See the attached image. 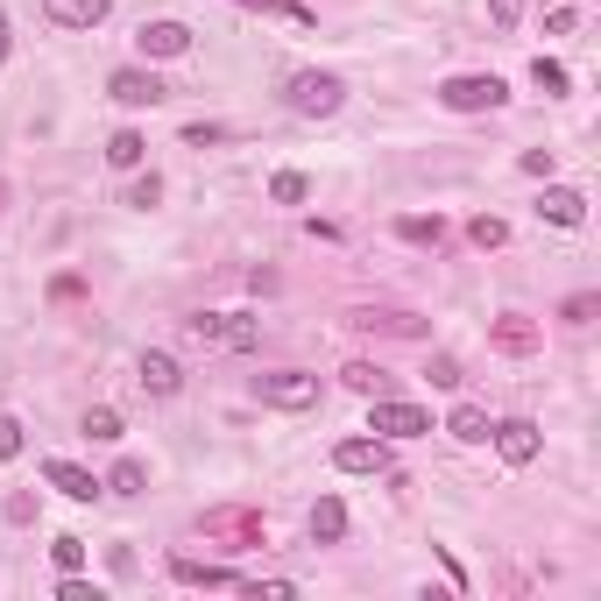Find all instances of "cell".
I'll return each mask as SVG.
<instances>
[{
    "instance_id": "obj_1",
    "label": "cell",
    "mask_w": 601,
    "mask_h": 601,
    "mask_svg": "<svg viewBox=\"0 0 601 601\" xmlns=\"http://www.w3.org/2000/svg\"><path fill=\"white\" fill-rule=\"evenodd\" d=\"M509 99V85L495 79V71H460V79L439 85V107L446 114H495Z\"/></svg>"
},
{
    "instance_id": "obj_2",
    "label": "cell",
    "mask_w": 601,
    "mask_h": 601,
    "mask_svg": "<svg viewBox=\"0 0 601 601\" xmlns=\"http://www.w3.org/2000/svg\"><path fill=\"white\" fill-rule=\"evenodd\" d=\"M199 531L213 538V545L248 552V545H262V509H240V503H227V509H205V517H199Z\"/></svg>"
},
{
    "instance_id": "obj_3",
    "label": "cell",
    "mask_w": 601,
    "mask_h": 601,
    "mask_svg": "<svg viewBox=\"0 0 601 601\" xmlns=\"http://www.w3.org/2000/svg\"><path fill=\"white\" fill-rule=\"evenodd\" d=\"M340 99H347V85H340L333 71H291V107L305 114V120L340 114Z\"/></svg>"
},
{
    "instance_id": "obj_4",
    "label": "cell",
    "mask_w": 601,
    "mask_h": 601,
    "mask_svg": "<svg viewBox=\"0 0 601 601\" xmlns=\"http://www.w3.org/2000/svg\"><path fill=\"white\" fill-rule=\"evenodd\" d=\"M255 397H262V403H276V411H311V403H319V375H305V368L255 375Z\"/></svg>"
},
{
    "instance_id": "obj_5",
    "label": "cell",
    "mask_w": 601,
    "mask_h": 601,
    "mask_svg": "<svg viewBox=\"0 0 601 601\" xmlns=\"http://www.w3.org/2000/svg\"><path fill=\"white\" fill-rule=\"evenodd\" d=\"M191 333H199V340H220V347H234V354L262 347V319H248V311H199V319H191Z\"/></svg>"
},
{
    "instance_id": "obj_6",
    "label": "cell",
    "mask_w": 601,
    "mask_h": 601,
    "mask_svg": "<svg viewBox=\"0 0 601 601\" xmlns=\"http://www.w3.org/2000/svg\"><path fill=\"white\" fill-rule=\"evenodd\" d=\"M368 432H375V439H417V432H432V417L417 411V403L375 397V403H368Z\"/></svg>"
},
{
    "instance_id": "obj_7",
    "label": "cell",
    "mask_w": 601,
    "mask_h": 601,
    "mask_svg": "<svg viewBox=\"0 0 601 601\" xmlns=\"http://www.w3.org/2000/svg\"><path fill=\"white\" fill-rule=\"evenodd\" d=\"M488 439H495V453H503L509 468H531V460H538V446H545L531 417H503V425H488Z\"/></svg>"
},
{
    "instance_id": "obj_8",
    "label": "cell",
    "mask_w": 601,
    "mask_h": 601,
    "mask_svg": "<svg viewBox=\"0 0 601 601\" xmlns=\"http://www.w3.org/2000/svg\"><path fill=\"white\" fill-rule=\"evenodd\" d=\"M333 468L340 474H389V439H340Z\"/></svg>"
},
{
    "instance_id": "obj_9",
    "label": "cell",
    "mask_w": 601,
    "mask_h": 601,
    "mask_svg": "<svg viewBox=\"0 0 601 601\" xmlns=\"http://www.w3.org/2000/svg\"><path fill=\"white\" fill-rule=\"evenodd\" d=\"M107 93L120 99V107H156V99H163V79H156V71H142V64H120L114 79H107Z\"/></svg>"
},
{
    "instance_id": "obj_10",
    "label": "cell",
    "mask_w": 601,
    "mask_h": 601,
    "mask_svg": "<svg viewBox=\"0 0 601 601\" xmlns=\"http://www.w3.org/2000/svg\"><path fill=\"white\" fill-rule=\"evenodd\" d=\"M134 43H142V57H185L191 50V28L185 22H142V28H134Z\"/></svg>"
},
{
    "instance_id": "obj_11",
    "label": "cell",
    "mask_w": 601,
    "mask_h": 601,
    "mask_svg": "<svg viewBox=\"0 0 601 601\" xmlns=\"http://www.w3.org/2000/svg\"><path fill=\"white\" fill-rule=\"evenodd\" d=\"M538 220H552V227H580V220H588V199H580L574 185H545V199H538Z\"/></svg>"
},
{
    "instance_id": "obj_12",
    "label": "cell",
    "mask_w": 601,
    "mask_h": 601,
    "mask_svg": "<svg viewBox=\"0 0 601 601\" xmlns=\"http://www.w3.org/2000/svg\"><path fill=\"white\" fill-rule=\"evenodd\" d=\"M488 340H495V354H538V340H545V333H538V326L531 319H517V311H509V319H495L488 326Z\"/></svg>"
},
{
    "instance_id": "obj_13",
    "label": "cell",
    "mask_w": 601,
    "mask_h": 601,
    "mask_svg": "<svg viewBox=\"0 0 601 601\" xmlns=\"http://www.w3.org/2000/svg\"><path fill=\"white\" fill-rule=\"evenodd\" d=\"M107 8H114V0H43V14H50L57 28H99V22H107Z\"/></svg>"
},
{
    "instance_id": "obj_14",
    "label": "cell",
    "mask_w": 601,
    "mask_h": 601,
    "mask_svg": "<svg viewBox=\"0 0 601 601\" xmlns=\"http://www.w3.org/2000/svg\"><path fill=\"white\" fill-rule=\"evenodd\" d=\"M43 481H50L57 495H71V503H93V495H99V481L85 468H71V460H43Z\"/></svg>"
},
{
    "instance_id": "obj_15",
    "label": "cell",
    "mask_w": 601,
    "mask_h": 601,
    "mask_svg": "<svg viewBox=\"0 0 601 601\" xmlns=\"http://www.w3.org/2000/svg\"><path fill=\"white\" fill-rule=\"evenodd\" d=\"M311 538H319V545H340V538H347V503H340V495H319V503H311Z\"/></svg>"
},
{
    "instance_id": "obj_16",
    "label": "cell",
    "mask_w": 601,
    "mask_h": 601,
    "mask_svg": "<svg viewBox=\"0 0 601 601\" xmlns=\"http://www.w3.org/2000/svg\"><path fill=\"white\" fill-rule=\"evenodd\" d=\"M170 574L185 580V588H248L234 566H199V559H170Z\"/></svg>"
},
{
    "instance_id": "obj_17",
    "label": "cell",
    "mask_w": 601,
    "mask_h": 601,
    "mask_svg": "<svg viewBox=\"0 0 601 601\" xmlns=\"http://www.w3.org/2000/svg\"><path fill=\"white\" fill-rule=\"evenodd\" d=\"M177 382H185V375H177L170 354H142V389L149 397H177Z\"/></svg>"
},
{
    "instance_id": "obj_18",
    "label": "cell",
    "mask_w": 601,
    "mask_h": 601,
    "mask_svg": "<svg viewBox=\"0 0 601 601\" xmlns=\"http://www.w3.org/2000/svg\"><path fill=\"white\" fill-rule=\"evenodd\" d=\"M446 432H453L460 446H481V439H488V411H481V403H460V411L446 417Z\"/></svg>"
},
{
    "instance_id": "obj_19",
    "label": "cell",
    "mask_w": 601,
    "mask_h": 601,
    "mask_svg": "<svg viewBox=\"0 0 601 601\" xmlns=\"http://www.w3.org/2000/svg\"><path fill=\"white\" fill-rule=\"evenodd\" d=\"M397 234L411 240V248H439V240H446V220H439V213H432V220H425V213H403Z\"/></svg>"
},
{
    "instance_id": "obj_20",
    "label": "cell",
    "mask_w": 601,
    "mask_h": 601,
    "mask_svg": "<svg viewBox=\"0 0 601 601\" xmlns=\"http://www.w3.org/2000/svg\"><path fill=\"white\" fill-rule=\"evenodd\" d=\"M347 326H361V333H425L411 311H354Z\"/></svg>"
},
{
    "instance_id": "obj_21",
    "label": "cell",
    "mask_w": 601,
    "mask_h": 601,
    "mask_svg": "<svg viewBox=\"0 0 601 601\" xmlns=\"http://www.w3.org/2000/svg\"><path fill=\"white\" fill-rule=\"evenodd\" d=\"M142 156H149V142H142L134 128H120L114 142H107V163H114V170H142Z\"/></svg>"
},
{
    "instance_id": "obj_22",
    "label": "cell",
    "mask_w": 601,
    "mask_h": 601,
    "mask_svg": "<svg viewBox=\"0 0 601 601\" xmlns=\"http://www.w3.org/2000/svg\"><path fill=\"white\" fill-rule=\"evenodd\" d=\"M269 199H276V205H305L311 199V177L305 170H276V177H269Z\"/></svg>"
},
{
    "instance_id": "obj_23",
    "label": "cell",
    "mask_w": 601,
    "mask_h": 601,
    "mask_svg": "<svg viewBox=\"0 0 601 601\" xmlns=\"http://www.w3.org/2000/svg\"><path fill=\"white\" fill-rule=\"evenodd\" d=\"M340 382H347V389H361V397H375V389H382L389 375L375 368V361H347V368H340Z\"/></svg>"
},
{
    "instance_id": "obj_24",
    "label": "cell",
    "mask_w": 601,
    "mask_h": 601,
    "mask_svg": "<svg viewBox=\"0 0 601 601\" xmlns=\"http://www.w3.org/2000/svg\"><path fill=\"white\" fill-rule=\"evenodd\" d=\"M531 85H538L545 99H559V93H566V64H552V57H538V64H531Z\"/></svg>"
},
{
    "instance_id": "obj_25",
    "label": "cell",
    "mask_w": 601,
    "mask_h": 601,
    "mask_svg": "<svg viewBox=\"0 0 601 601\" xmlns=\"http://www.w3.org/2000/svg\"><path fill=\"white\" fill-rule=\"evenodd\" d=\"M142 481H149V474H142V460H120V468L99 481V488H114V495H142Z\"/></svg>"
},
{
    "instance_id": "obj_26",
    "label": "cell",
    "mask_w": 601,
    "mask_h": 601,
    "mask_svg": "<svg viewBox=\"0 0 601 601\" xmlns=\"http://www.w3.org/2000/svg\"><path fill=\"white\" fill-rule=\"evenodd\" d=\"M85 552H93V545H85V538H71V531H64V538H57V545H50V559L64 566V574H79V566H85Z\"/></svg>"
},
{
    "instance_id": "obj_27",
    "label": "cell",
    "mask_w": 601,
    "mask_h": 601,
    "mask_svg": "<svg viewBox=\"0 0 601 601\" xmlns=\"http://www.w3.org/2000/svg\"><path fill=\"white\" fill-rule=\"evenodd\" d=\"M85 439H120V411H107V403H99V411H85Z\"/></svg>"
},
{
    "instance_id": "obj_28",
    "label": "cell",
    "mask_w": 601,
    "mask_h": 601,
    "mask_svg": "<svg viewBox=\"0 0 601 601\" xmlns=\"http://www.w3.org/2000/svg\"><path fill=\"white\" fill-rule=\"evenodd\" d=\"M468 234H474V248H503V240H509V227H503V220H495V213H481Z\"/></svg>"
},
{
    "instance_id": "obj_29",
    "label": "cell",
    "mask_w": 601,
    "mask_h": 601,
    "mask_svg": "<svg viewBox=\"0 0 601 601\" xmlns=\"http://www.w3.org/2000/svg\"><path fill=\"white\" fill-rule=\"evenodd\" d=\"M156 199H163V185H156V177H134V185H128V199H120V205H134V213H149Z\"/></svg>"
},
{
    "instance_id": "obj_30",
    "label": "cell",
    "mask_w": 601,
    "mask_h": 601,
    "mask_svg": "<svg viewBox=\"0 0 601 601\" xmlns=\"http://www.w3.org/2000/svg\"><path fill=\"white\" fill-rule=\"evenodd\" d=\"M425 375H432V389H460V361H453V354H432Z\"/></svg>"
},
{
    "instance_id": "obj_31",
    "label": "cell",
    "mask_w": 601,
    "mask_h": 601,
    "mask_svg": "<svg viewBox=\"0 0 601 601\" xmlns=\"http://www.w3.org/2000/svg\"><path fill=\"white\" fill-rule=\"evenodd\" d=\"M594 311H601V297H594V291H580V297H566V326H588V319H594Z\"/></svg>"
},
{
    "instance_id": "obj_32",
    "label": "cell",
    "mask_w": 601,
    "mask_h": 601,
    "mask_svg": "<svg viewBox=\"0 0 601 601\" xmlns=\"http://www.w3.org/2000/svg\"><path fill=\"white\" fill-rule=\"evenodd\" d=\"M22 417H0V460H14V453H22Z\"/></svg>"
},
{
    "instance_id": "obj_33",
    "label": "cell",
    "mask_w": 601,
    "mask_h": 601,
    "mask_svg": "<svg viewBox=\"0 0 601 601\" xmlns=\"http://www.w3.org/2000/svg\"><path fill=\"white\" fill-rule=\"evenodd\" d=\"M57 601H99L93 580H79V574H64V588H57Z\"/></svg>"
},
{
    "instance_id": "obj_34",
    "label": "cell",
    "mask_w": 601,
    "mask_h": 601,
    "mask_svg": "<svg viewBox=\"0 0 601 601\" xmlns=\"http://www.w3.org/2000/svg\"><path fill=\"white\" fill-rule=\"evenodd\" d=\"M488 14H495V28H517V14H523V0H488Z\"/></svg>"
},
{
    "instance_id": "obj_35",
    "label": "cell",
    "mask_w": 601,
    "mask_h": 601,
    "mask_svg": "<svg viewBox=\"0 0 601 601\" xmlns=\"http://www.w3.org/2000/svg\"><path fill=\"white\" fill-rule=\"evenodd\" d=\"M36 517V495H8V523H28Z\"/></svg>"
},
{
    "instance_id": "obj_36",
    "label": "cell",
    "mask_w": 601,
    "mask_h": 601,
    "mask_svg": "<svg viewBox=\"0 0 601 601\" xmlns=\"http://www.w3.org/2000/svg\"><path fill=\"white\" fill-rule=\"evenodd\" d=\"M240 8H262L269 14V8H291V0H240Z\"/></svg>"
},
{
    "instance_id": "obj_37",
    "label": "cell",
    "mask_w": 601,
    "mask_h": 601,
    "mask_svg": "<svg viewBox=\"0 0 601 601\" xmlns=\"http://www.w3.org/2000/svg\"><path fill=\"white\" fill-rule=\"evenodd\" d=\"M0 64H8V14H0Z\"/></svg>"
},
{
    "instance_id": "obj_38",
    "label": "cell",
    "mask_w": 601,
    "mask_h": 601,
    "mask_svg": "<svg viewBox=\"0 0 601 601\" xmlns=\"http://www.w3.org/2000/svg\"><path fill=\"white\" fill-rule=\"evenodd\" d=\"M0 199H8V185H0Z\"/></svg>"
}]
</instances>
